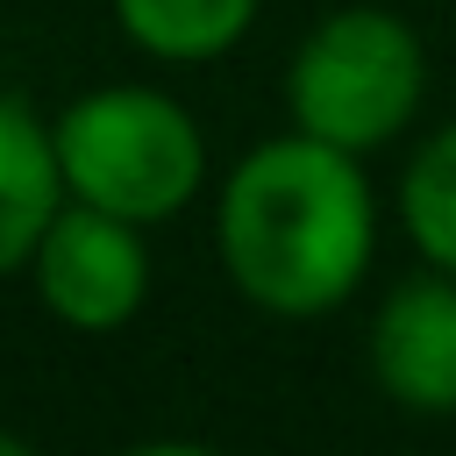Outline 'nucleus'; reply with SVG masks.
Wrapping results in <instances>:
<instances>
[{"label":"nucleus","instance_id":"f257e3e1","mask_svg":"<svg viewBox=\"0 0 456 456\" xmlns=\"http://www.w3.org/2000/svg\"><path fill=\"white\" fill-rule=\"evenodd\" d=\"M214 242L249 306L285 321L342 306L363 285L378 242V207L356 171V150L321 142L306 128L256 142L221 185Z\"/></svg>","mask_w":456,"mask_h":456},{"label":"nucleus","instance_id":"f03ea898","mask_svg":"<svg viewBox=\"0 0 456 456\" xmlns=\"http://www.w3.org/2000/svg\"><path fill=\"white\" fill-rule=\"evenodd\" d=\"M50 135H57L64 192L86 207H107L121 221H142V228L171 221L207 178V142H200L192 114L157 86L78 93Z\"/></svg>","mask_w":456,"mask_h":456},{"label":"nucleus","instance_id":"7ed1b4c3","mask_svg":"<svg viewBox=\"0 0 456 456\" xmlns=\"http://www.w3.org/2000/svg\"><path fill=\"white\" fill-rule=\"evenodd\" d=\"M420 86H428L420 36L385 7H342V14L314 21L306 43L285 64L292 128H306L321 142H342L356 157L392 142L413 121Z\"/></svg>","mask_w":456,"mask_h":456},{"label":"nucleus","instance_id":"20e7f679","mask_svg":"<svg viewBox=\"0 0 456 456\" xmlns=\"http://www.w3.org/2000/svg\"><path fill=\"white\" fill-rule=\"evenodd\" d=\"M135 228L142 221H121L86 200L57 207V221L43 228V242L28 256L43 314H57L78 335H107V328L135 321V306L150 299V249Z\"/></svg>","mask_w":456,"mask_h":456},{"label":"nucleus","instance_id":"39448f33","mask_svg":"<svg viewBox=\"0 0 456 456\" xmlns=\"http://www.w3.org/2000/svg\"><path fill=\"white\" fill-rule=\"evenodd\" d=\"M370 378L406 413H456V271L435 264L378 299Z\"/></svg>","mask_w":456,"mask_h":456},{"label":"nucleus","instance_id":"423d86ee","mask_svg":"<svg viewBox=\"0 0 456 456\" xmlns=\"http://www.w3.org/2000/svg\"><path fill=\"white\" fill-rule=\"evenodd\" d=\"M57 192H64L57 135L36 121L28 100H0V278L36 256L43 228L57 221Z\"/></svg>","mask_w":456,"mask_h":456},{"label":"nucleus","instance_id":"0eeeda50","mask_svg":"<svg viewBox=\"0 0 456 456\" xmlns=\"http://www.w3.org/2000/svg\"><path fill=\"white\" fill-rule=\"evenodd\" d=\"M264 0H114V21L135 50L164 64H207L256 21Z\"/></svg>","mask_w":456,"mask_h":456},{"label":"nucleus","instance_id":"6e6552de","mask_svg":"<svg viewBox=\"0 0 456 456\" xmlns=\"http://www.w3.org/2000/svg\"><path fill=\"white\" fill-rule=\"evenodd\" d=\"M399 214H406V235L428 264L456 271V121L442 135L420 142V157L406 164L399 178Z\"/></svg>","mask_w":456,"mask_h":456},{"label":"nucleus","instance_id":"1a4fd4ad","mask_svg":"<svg viewBox=\"0 0 456 456\" xmlns=\"http://www.w3.org/2000/svg\"><path fill=\"white\" fill-rule=\"evenodd\" d=\"M0 456H28V442H21V435H7V428H0Z\"/></svg>","mask_w":456,"mask_h":456}]
</instances>
